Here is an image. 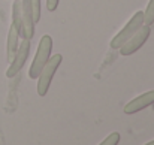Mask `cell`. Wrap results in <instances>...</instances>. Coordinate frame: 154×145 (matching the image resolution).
Segmentation results:
<instances>
[{
  "label": "cell",
  "mask_w": 154,
  "mask_h": 145,
  "mask_svg": "<svg viewBox=\"0 0 154 145\" xmlns=\"http://www.w3.org/2000/svg\"><path fill=\"white\" fill-rule=\"evenodd\" d=\"M51 51H52V38L50 35H44L39 41V45L36 49L35 58L32 61V66L29 69V76L32 79H36L42 70V67L47 64V61L51 57Z\"/></svg>",
  "instance_id": "6da1fadb"
},
{
  "label": "cell",
  "mask_w": 154,
  "mask_h": 145,
  "mask_svg": "<svg viewBox=\"0 0 154 145\" xmlns=\"http://www.w3.org/2000/svg\"><path fill=\"white\" fill-rule=\"evenodd\" d=\"M147 145H154V141H150V142H147Z\"/></svg>",
  "instance_id": "5bb4252c"
},
{
  "label": "cell",
  "mask_w": 154,
  "mask_h": 145,
  "mask_svg": "<svg viewBox=\"0 0 154 145\" xmlns=\"http://www.w3.org/2000/svg\"><path fill=\"white\" fill-rule=\"evenodd\" d=\"M58 2L60 0H47V9L48 11H55L57 9V6H58Z\"/></svg>",
  "instance_id": "4fadbf2b"
},
{
  "label": "cell",
  "mask_w": 154,
  "mask_h": 145,
  "mask_svg": "<svg viewBox=\"0 0 154 145\" xmlns=\"http://www.w3.org/2000/svg\"><path fill=\"white\" fill-rule=\"evenodd\" d=\"M150 35H151V26L144 24V26L120 48V54H121V55H126V57L135 54L136 51H139V49L145 45V42L148 41Z\"/></svg>",
  "instance_id": "5b68a950"
},
{
  "label": "cell",
  "mask_w": 154,
  "mask_h": 145,
  "mask_svg": "<svg viewBox=\"0 0 154 145\" xmlns=\"http://www.w3.org/2000/svg\"><path fill=\"white\" fill-rule=\"evenodd\" d=\"M20 33L15 30V27L11 24V29L8 32V42H6V58H8V63L12 61L17 49L20 47Z\"/></svg>",
  "instance_id": "ba28073f"
},
{
  "label": "cell",
  "mask_w": 154,
  "mask_h": 145,
  "mask_svg": "<svg viewBox=\"0 0 154 145\" xmlns=\"http://www.w3.org/2000/svg\"><path fill=\"white\" fill-rule=\"evenodd\" d=\"M120 142V133L118 132H112L106 139H103L100 145H117Z\"/></svg>",
  "instance_id": "7c38bea8"
},
{
  "label": "cell",
  "mask_w": 154,
  "mask_h": 145,
  "mask_svg": "<svg viewBox=\"0 0 154 145\" xmlns=\"http://www.w3.org/2000/svg\"><path fill=\"white\" fill-rule=\"evenodd\" d=\"M154 23V0H150L147 9L144 11V24L151 26Z\"/></svg>",
  "instance_id": "8fae6325"
},
{
  "label": "cell",
  "mask_w": 154,
  "mask_h": 145,
  "mask_svg": "<svg viewBox=\"0 0 154 145\" xmlns=\"http://www.w3.org/2000/svg\"><path fill=\"white\" fill-rule=\"evenodd\" d=\"M30 49H32V44H30L29 39H23V42H20V47L17 49L12 61L8 66V70H6L8 78H14L15 75L20 73V70L24 67V64H26V61L30 55Z\"/></svg>",
  "instance_id": "277c9868"
},
{
  "label": "cell",
  "mask_w": 154,
  "mask_h": 145,
  "mask_svg": "<svg viewBox=\"0 0 154 145\" xmlns=\"http://www.w3.org/2000/svg\"><path fill=\"white\" fill-rule=\"evenodd\" d=\"M12 26L21 35V0H15L12 5Z\"/></svg>",
  "instance_id": "9c48e42d"
},
{
  "label": "cell",
  "mask_w": 154,
  "mask_h": 145,
  "mask_svg": "<svg viewBox=\"0 0 154 145\" xmlns=\"http://www.w3.org/2000/svg\"><path fill=\"white\" fill-rule=\"evenodd\" d=\"M35 20L32 14L30 0H21V38L32 41L35 36Z\"/></svg>",
  "instance_id": "8992f818"
},
{
  "label": "cell",
  "mask_w": 154,
  "mask_h": 145,
  "mask_svg": "<svg viewBox=\"0 0 154 145\" xmlns=\"http://www.w3.org/2000/svg\"><path fill=\"white\" fill-rule=\"evenodd\" d=\"M151 105H154V90H150V91H147V93H144L141 96L132 99L124 106V114H127V115L138 114L139 111H142V109H145V108H148Z\"/></svg>",
  "instance_id": "52a82bcc"
},
{
  "label": "cell",
  "mask_w": 154,
  "mask_h": 145,
  "mask_svg": "<svg viewBox=\"0 0 154 145\" xmlns=\"http://www.w3.org/2000/svg\"><path fill=\"white\" fill-rule=\"evenodd\" d=\"M63 61V55L61 54H52L50 57V60L47 61V64L42 67L39 76L36 78L38 79V94L41 97L47 96L48 90H50V85L52 82V78L58 69V66L61 64Z\"/></svg>",
  "instance_id": "3957f363"
},
{
  "label": "cell",
  "mask_w": 154,
  "mask_h": 145,
  "mask_svg": "<svg viewBox=\"0 0 154 145\" xmlns=\"http://www.w3.org/2000/svg\"><path fill=\"white\" fill-rule=\"evenodd\" d=\"M144 26V12L138 11L133 14V17L127 21V24L111 39V48L112 49H120L141 27Z\"/></svg>",
  "instance_id": "7a4b0ae2"
},
{
  "label": "cell",
  "mask_w": 154,
  "mask_h": 145,
  "mask_svg": "<svg viewBox=\"0 0 154 145\" xmlns=\"http://www.w3.org/2000/svg\"><path fill=\"white\" fill-rule=\"evenodd\" d=\"M30 6H32V14H33L35 24H38V23L41 21V15H42V5H41V0H30Z\"/></svg>",
  "instance_id": "30bf717a"
}]
</instances>
